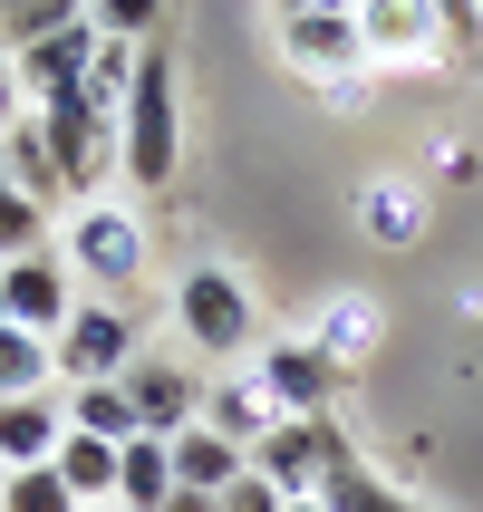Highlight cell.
Instances as JSON below:
<instances>
[{
  "mask_svg": "<svg viewBox=\"0 0 483 512\" xmlns=\"http://www.w3.org/2000/svg\"><path fill=\"white\" fill-rule=\"evenodd\" d=\"M116 165L136 174L145 194H165L174 165H184V126H174V68L165 49H136V87L116 107Z\"/></svg>",
  "mask_w": 483,
  "mask_h": 512,
  "instance_id": "1",
  "label": "cell"
},
{
  "mask_svg": "<svg viewBox=\"0 0 483 512\" xmlns=\"http://www.w3.org/2000/svg\"><path fill=\"white\" fill-rule=\"evenodd\" d=\"M39 136H49V165H58V184H68V203H97V184H107V165H116V116L87 97V87H68V97H39Z\"/></svg>",
  "mask_w": 483,
  "mask_h": 512,
  "instance_id": "2",
  "label": "cell"
},
{
  "mask_svg": "<svg viewBox=\"0 0 483 512\" xmlns=\"http://www.w3.org/2000/svg\"><path fill=\"white\" fill-rule=\"evenodd\" d=\"M339 464H358V455H348V435H339V416H281L271 445L252 455V474H271L281 503H319V484H329Z\"/></svg>",
  "mask_w": 483,
  "mask_h": 512,
  "instance_id": "3",
  "label": "cell"
},
{
  "mask_svg": "<svg viewBox=\"0 0 483 512\" xmlns=\"http://www.w3.org/2000/svg\"><path fill=\"white\" fill-rule=\"evenodd\" d=\"M174 319H184V339H194L203 358H232V348L261 339V310H252V281H242V271H184Z\"/></svg>",
  "mask_w": 483,
  "mask_h": 512,
  "instance_id": "4",
  "label": "cell"
},
{
  "mask_svg": "<svg viewBox=\"0 0 483 512\" xmlns=\"http://www.w3.org/2000/svg\"><path fill=\"white\" fill-rule=\"evenodd\" d=\"M49 368L68 377V387H116V377L136 368V319L107 310V300H78L68 329L49 339Z\"/></svg>",
  "mask_w": 483,
  "mask_h": 512,
  "instance_id": "5",
  "label": "cell"
},
{
  "mask_svg": "<svg viewBox=\"0 0 483 512\" xmlns=\"http://www.w3.org/2000/svg\"><path fill=\"white\" fill-rule=\"evenodd\" d=\"M358 58L368 68H397V78H426L445 68V29H435V0H368L358 10Z\"/></svg>",
  "mask_w": 483,
  "mask_h": 512,
  "instance_id": "6",
  "label": "cell"
},
{
  "mask_svg": "<svg viewBox=\"0 0 483 512\" xmlns=\"http://www.w3.org/2000/svg\"><path fill=\"white\" fill-rule=\"evenodd\" d=\"M68 261H78V281H97V290H126V281L145 271V223L126 213V203H78Z\"/></svg>",
  "mask_w": 483,
  "mask_h": 512,
  "instance_id": "7",
  "label": "cell"
},
{
  "mask_svg": "<svg viewBox=\"0 0 483 512\" xmlns=\"http://www.w3.org/2000/svg\"><path fill=\"white\" fill-rule=\"evenodd\" d=\"M78 310V290H68V261L58 252H29V261H0V319L29 329V339H58Z\"/></svg>",
  "mask_w": 483,
  "mask_h": 512,
  "instance_id": "8",
  "label": "cell"
},
{
  "mask_svg": "<svg viewBox=\"0 0 483 512\" xmlns=\"http://www.w3.org/2000/svg\"><path fill=\"white\" fill-rule=\"evenodd\" d=\"M116 387H126V406H136V426L155 435V445H174V435L203 416V377H194V368H174V358H136Z\"/></svg>",
  "mask_w": 483,
  "mask_h": 512,
  "instance_id": "9",
  "label": "cell"
},
{
  "mask_svg": "<svg viewBox=\"0 0 483 512\" xmlns=\"http://www.w3.org/2000/svg\"><path fill=\"white\" fill-rule=\"evenodd\" d=\"M261 387H271V406L281 416H329V397H339V368L319 358L310 339H281V348H261Z\"/></svg>",
  "mask_w": 483,
  "mask_h": 512,
  "instance_id": "10",
  "label": "cell"
},
{
  "mask_svg": "<svg viewBox=\"0 0 483 512\" xmlns=\"http://www.w3.org/2000/svg\"><path fill=\"white\" fill-rule=\"evenodd\" d=\"M281 49H290V68H310L319 87H339V78L368 68V58H358V20H319V10H281Z\"/></svg>",
  "mask_w": 483,
  "mask_h": 512,
  "instance_id": "11",
  "label": "cell"
},
{
  "mask_svg": "<svg viewBox=\"0 0 483 512\" xmlns=\"http://www.w3.org/2000/svg\"><path fill=\"white\" fill-rule=\"evenodd\" d=\"M194 426H213L223 445L261 455V445H271V426H281V406H271V387H261V377H232V387H203V416H194Z\"/></svg>",
  "mask_w": 483,
  "mask_h": 512,
  "instance_id": "12",
  "label": "cell"
},
{
  "mask_svg": "<svg viewBox=\"0 0 483 512\" xmlns=\"http://www.w3.org/2000/svg\"><path fill=\"white\" fill-rule=\"evenodd\" d=\"M87 58H97V20L58 29V39H39V49H20L10 68H20L29 107H39V97H68V87H87Z\"/></svg>",
  "mask_w": 483,
  "mask_h": 512,
  "instance_id": "13",
  "label": "cell"
},
{
  "mask_svg": "<svg viewBox=\"0 0 483 512\" xmlns=\"http://www.w3.org/2000/svg\"><path fill=\"white\" fill-rule=\"evenodd\" d=\"M58 435H68V406H58V397H0V474L49 464Z\"/></svg>",
  "mask_w": 483,
  "mask_h": 512,
  "instance_id": "14",
  "label": "cell"
},
{
  "mask_svg": "<svg viewBox=\"0 0 483 512\" xmlns=\"http://www.w3.org/2000/svg\"><path fill=\"white\" fill-rule=\"evenodd\" d=\"M377 339H387V310H377V300H358V290H339V300L310 319V348L329 358V368H358Z\"/></svg>",
  "mask_w": 483,
  "mask_h": 512,
  "instance_id": "15",
  "label": "cell"
},
{
  "mask_svg": "<svg viewBox=\"0 0 483 512\" xmlns=\"http://www.w3.org/2000/svg\"><path fill=\"white\" fill-rule=\"evenodd\" d=\"M0 184H10V194H29L39 213H49V203H68V184H58V165H49V136H39V116H20V126L0 136Z\"/></svg>",
  "mask_w": 483,
  "mask_h": 512,
  "instance_id": "16",
  "label": "cell"
},
{
  "mask_svg": "<svg viewBox=\"0 0 483 512\" xmlns=\"http://www.w3.org/2000/svg\"><path fill=\"white\" fill-rule=\"evenodd\" d=\"M165 455H174V493H223L232 474L252 464V455H242V445H223V435H213V426H184V435H174V445H165Z\"/></svg>",
  "mask_w": 483,
  "mask_h": 512,
  "instance_id": "17",
  "label": "cell"
},
{
  "mask_svg": "<svg viewBox=\"0 0 483 512\" xmlns=\"http://www.w3.org/2000/svg\"><path fill=\"white\" fill-rule=\"evenodd\" d=\"M165 503H174V455L155 435L116 445V512H165Z\"/></svg>",
  "mask_w": 483,
  "mask_h": 512,
  "instance_id": "18",
  "label": "cell"
},
{
  "mask_svg": "<svg viewBox=\"0 0 483 512\" xmlns=\"http://www.w3.org/2000/svg\"><path fill=\"white\" fill-rule=\"evenodd\" d=\"M49 464H58V484L78 493V503H116V445H97V435H78V426H68Z\"/></svg>",
  "mask_w": 483,
  "mask_h": 512,
  "instance_id": "19",
  "label": "cell"
},
{
  "mask_svg": "<svg viewBox=\"0 0 483 512\" xmlns=\"http://www.w3.org/2000/svg\"><path fill=\"white\" fill-rule=\"evenodd\" d=\"M87 0H0V58L39 49V39H58V29H78Z\"/></svg>",
  "mask_w": 483,
  "mask_h": 512,
  "instance_id": "20",
  "label": "cell"
},
{
  "mask_svg": "<svg viewBox=\"0 0 483 512\" xmlns=\"http://www.w3.org/2000/svg\"><path fill=\"white\" fill-rule=\"evenodd\" d=\"M58 368H49V339H29V329H10L0 319V397H49Z\"/></svg>",
  "mask_w": 483,
  "mask_h": 512,
  "instance_id": "21",
  "label": "cell"
},
{
  "mask_svg": "<svg viewBox=\"0 0 483 512\" xmlns=\"http://www.w3.org/2000/svg\"><path fill=\"white\" fill-rule=\"evenodd\" d=\"M358 232H368V242H416V232H426V203L406 194V184H368V194H358Z\"/></svg>",
  "mask_w": 483,
  "mask_h": 512,
  "instance_id": "22",
  "label": "cell"
},
{
  "mask_svg": "<svg viewBox=\"0 0 483 512\" xmlns=\"http://www.w3.org/2000/svg\"><path fill=\"white\" fill-rule=\"evenodd\" d=\"M68 426L97 435V445H136V406H126V387H78V406H68Z\"/></svg>",
  "mask_w": 483,
  "mask_h": 512,
  "instance_id": "23",
  "label": "cell"
},
{
  "mask_svg": "<svg viewBox=\"0 0 483 512\" xmlns=\"http://www.w3.org/2000/svg\"><path fill=\"white\" fill-rule=\"evenodd\" d=\"M0 512H87V503L58 484V464H20V474H0Z\"/></svg>",
  "mask_w": 483,
  "mask_h": 512,
  "instance_id": "24",
  "label": "cell"
},
{
  "mask_svg": "<svg viewBox=\"0 0 483 512\" xmlns=\"http://www.w3.org/2000/svg\"><path fill=\"white\" fill-rule=\"evenodd\" d=\"M319 512H416V503H406V493H387L368 464H339V474L319 484Z\"/></svg>",
  "mask_w": 483,
  "mask_h": 512,
  "instance_id": "25",
  "label": "cell"
},
{
  "mask_svg": "<svg viewBox=\"0 0 483 512\" xmlns=\"http://www.w3.org/2000/svg\"><path fill=\"white\" fill-rule=\"evenodd\" d=\"M87 20H97V39L155 49V20H165V0H87Z\"/></svg>",
  "mask_w": 483,
  "mask_h": 512,
  "instance_id": "26",
  "label": "cell"
},
{
  "mask_svg": "<svg viewBox=\"0 0 483 512\" xmlns=\"http://www.w3.org/2000/svg\"><path fill=\"white\" fill-rule=\"evenodd\" d=\"M29 252H49V213L0 184V261H29Z\"/></svg>",
  "mask_w": 483,
  "mask_h": 512,
  "instance_id": "27",
  "label": "cell"
},
{
  "mask_svg": "<svg viewBox=\"0 0 483 512\" xmlns=\"http://www.w3.org/2000/svg\"><path fill=\"white\" fill-rule=\"evenodd\" d=\"M126 87H136V49H126V39H97V58H87V97H97V107H126Z\"/></svg>",
  "mask_w": 483,
  "mask_h": 512,
  "instance_id": "28",
  "label": "cell"
},
{
  "mask_svg": "<svg viewBox=\"0 0 483 512\" xmlns=\"http://www.w3.org/2000/svg\"><path fill=\"white\" fill-rule=\"evenodd\" d=\"M213 512H290V503H281V484H271V474H252V464H242V474L213 493Z\"/></svg>",
  "mask_w": 483,
  "mask_h": 512,
  "instance_id": "29",
  "label": "cell"
},
{
  "mask_svg": "<svg viewBox=\"0 0 483 512\" xmlns=\"http://www.w3.org/2000/svg\"><path fill=\"white\" fill-rule=\"evenodd\" d=\"M435 29H445V49H455V58L483 49V10H474V0H435Z\"/></svg>",
  "mask_w": 483,
  "mask_h": 512,
  "instance_id": "30",
  "label": "cell"
},
{
  "mask_svg": "<svg viewBox=\"0 0 483 512\" xmlns=\"http://www.w3.org/2000/svg\"><path fill=\"white\" fill-rule=\"evenodd\" d=\"M435 174H445V184H474V174H483V155H474L464 136H435Z\"/></svg>",
  "mask_w": 483,
  "mask_h": 512,
  "instance_id": "31",
  "label": "cell"
},
{
  "mask_svg": "<svg viewBox=\"0 0 483 512\" xmlns=\"http://www.w3.org/2000/svg\"><path fill=\"white\" fill-rule=\"evenodd\" d=\"M29 116V87H20V68H10V58H0V136H10V126H20Z\"/></svg>",
  "mask_w": 483,
  "mask_h": 512,
  "instance_id": "32",
  "label": "cell"
},
{
  "mask_svg": "<svg viewBox=\"0 0 483 512\" xmlns=\"http://www.w3.org/2000/svg\"><path fill=\"white\" fill-rule=\"evenodd\" d=\"M281 10H319V20H358L368 0H281Z\"/></svg>",
  "mask_w": 483,
  "mask_h": 512,
  "instance_id": "33",
  "label": "cell"
},
{
  "mask_svg": "<svg viewBox=\"0 0 483 512\" xmlns=\"http://www.w3.org/2000/svg\"><path fill=\"white\" fill-rule=\"evenodd\" d=\"M165 512H213V493H174V503Z\"/></svg>",
  "mask_w": 483,
  "mask_h": 512,
  "instance_id": "34",
  "label": "cell"
},
{
  "mask_svg": "<svg viewBox=\"0 0 483 512\" xmlns=\"http://www.w3.org/2000/svg\"><path fill=\"white\" fill-rule=\"evenodd\" d=\"M290 512H319V503H290Z\"/></svg>",
  "mask_w": 483,
  "mask_h": 512,
  "instance_id": "35",
  "label": "cell"
},
{
  "mask_svg": "<svg viewBox=\"0 0 483 512\" xmlns=\"http://www.w3.org/2000/svg\"><path fill=\"white\" fill-rule=\"evenodd\" d=\"M474 10H483V0H474Z\"/></svg>",
  "mask_w": 483,
  "mask_h": 512,
  "instance_id": "36",
  "label": "cell"
},
{
  "mask_svg": "<svg viewBox=\"0 0 483 512\" xmlns=\"http://www.w3.org/2000/svg\"><path fill=\"white\" fill-rule=\"evenodd\" d=\"M107 512H116V503H107Z\"/></svg>",
  "mask_w": 483,
  "mask_h": 512,
  "instance_id": "37",
  "label": "cell"
}]
</instances>
